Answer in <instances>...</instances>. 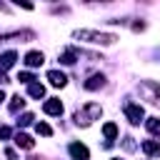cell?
<instances>
[{"instance_id":"ba28073f","label":"cell","mask_w":160,"mask_h":160,"mask_svg":"<svg viewBox=\"0 0 160 160\" xmlns=\"http://www.w3.org/2000/svg\"><path fill=\"white\" fill-rule=\"evenodd\" d=\"M82 85H85V90H98V88L105 85V75H102V72H95V75H90Z\"/></svg>"},{"instance_id":"ffe728a7","label":"cell","mask_w":160,"mask_h":160,"mask_svg":"<svg viewBox=\"0 0 160 160\" xmlns=\"http://www.w3.org/2000/svg\"><path fill=\"white\" fill-rule=\"evenodd\" d=\"M32 120H35V118H32V112H25V115H22V118L18 120V125H30Z\"/></svg>"},{"instance_id":"7c38bea8","label":"cell","mask_w":160,"mask_h":160,"mask_svg":"<svg viewBox=\"0 0 160 160\" xmlns=\"http://www.w3.org/2000/svg\"><path fill=\"white\" fill-rule=\"evenodd\" d=\"M148 155H155V158H160V142L158 140H142V145H140Z\"/></svg>"},{"instance_id":"7402d4cb","label":"cell","mask_w":160,"mask_h":160,"mask_svg":"<svg viewBox=\"0 0 160 160\" xmlns=\"http://www.w3.org/2000/svg\"><path fill=\"white\" fill-rule=\"evenodd\" d=\"M5 155H8V160H18V152H15V150H10V148L5 150Z\"/></svg>"},{"instance_id":"8992f818","label":"cell","mask_w":160,"mask_h":160,"mask_svg":"<svg viewBox=\"0 0 160 160\" xmlns=\"http://www.w3.org/2000/svg\"><path fill=\"white\" fill-rule=\"evenodd\" d=\"M42 110H45L48 115H60V112H62V102H60V98H48L45 105H42Z\"/></svg>"},{"instance_id":"4fadbf2b","label":"cell","mask_w":160,"mask_h":160,"mask_svg":"<svg viewBox=\"0 0 160 160\" xmlns=\"http://www.w3.org/2000/svg\"><path fill=\"white\" fill-rule=\"evenodd\" d=\"M118 132H120V130H118V125H115V122H105V125H102V135L108 138V145L118 138Z\"/></svg>"},{"instance_id":"2e32d148","label":"cell","mask_w":160,"mask_h":160,"mask_svg":"<svg viewBox=\"0 0 160 160\" xmlns=\"http://www.w3.org/2000/svg\"><path fill=\"white\" fill-rule=\"evenodd\" d=\"M35 132L42 135V138H50V135H52V128H50L48 122H38V125H35Z\"/></svg>"},{"instance_id":"9a60e30c","label":"cell","mask_w":160,"mask_h":160,"mask_svg":"<svg viewBox=\"0 0 160 160\" xmlns=\"http://www.w3.org/2000/svg\"><path fill=\"white\" fill-rule=\"evenodd\" d=\"M145 128H148V132L160 135V118H148L145 120Z\"/></svg>"},{"instance_id":"9c48e42d","label":"cell","mask_w":160,"mask_h":160,"mask_svg":"<svg viewBox=\"0 0 160 160\" xmlns=\"http://www.w3.org/2000/svg\"><path fill=\"white\" fill-rule=\"evenodd\" d=\"M15 60H18V52H15V50L2 52V55H0V72H5L8 68H12V65H15Z\"/></svg>"},{"instance_id":"6da1fadb","label":"cell","mask_w":160,"mask_h":160,"mask_svg":"<svg viewBox=\"0 0 160 160\" xmlns=\"http://www.w3.org/2000/svg\"><path fill=\"white\" fill-rule=\"evenodd\" d=\"M72 38L92 42V45H112L118 40V35H112V32H98V30H75Z\"/></svg>"},{"instance_id":"7a4b0ae2","label":"cell","mask_w":160,"mask_h":160,"mask_svg":"<svg viewBox=\"0 0 160 160\" xmlns=\"http://www.w3.org/2000/svg\"><path fill=\"white\" fill-rule=\"evenodd\" d=\"M100 115H102V108L98 105V102H85L78 112H75V122L78 125H90L92 120H100Z\"/></svg>"},{"instance_id":"e0dca14e","label":"cell","mask_w":160,"mask_h":160,"mask_svg":"<svg viewBox=\"0 0 160 160\" xmlns=\"http://www.w3.org/2000/svg\"><path fill=\"white\" fill-rule=\"evenodd\" d=\"M60 62H62V65H72V62H75V50H72V48L65 50V52L60 55Z\"/></svg>"},{"instance_id":"5bb4252c","label":"cell","mask_w":160,"mask_h":160,"mask_svg":"<svg viewBox=\"0 0 160 160\" xmlns=\"http://www.w3.org/2000/svg\"><path fill=\"white\" fill-rule=\"evenodd\" d=\"M28 95H30V98H42V95H45V85H40V82L28 85Z\"/></svg>"},{"instance_id":"30bf717a","label":"cell","mask_w":160,"mask_h":160,"mask_svg":"<svg viewBox=\"0 0 160 160\" xmlns=\"http://www.w3.org/2000/svg\"><path fill=\"white\" fill-rule=\"evenodd\" d=\"M42 60H45V55L38 52V50H30V52L25 55V65H28V68H38V65H42Z\"/></svg>"},{"instance_id":"d6986e66","label":"cell","mask_w":160,"mask_h":160,"mask_svg":"<svg viewBox=\"0 0 160 160\" xmlns=\"http://www.w3.org/2000/svg\"><path fill=\"white\" fill-rule=\"evenodd\" d=\"M18 80H20V82H25V85H32V80H35V78H32V72H20V75H18Z\"/></svg>"},{"instance_id":"8fae6325","label":"cell","mask_w":160,"mask_h":160,"mask_svg":"<svg viewBox=\"0 0 160 160\" xmlns=\"http://www.w3.org/2000/svg\"><path fill=\"white\" fill-rule=\"evenodd\" d=\"M15 145H18V148H22V150H32L35 140H32L30 135H25V132H18V135H15Z\"/></svg>"},{"instance_id":"603a6c76","label":"cell","mask_w":160,"mask_h":160,"mask_svg":"<svg viewBox=\"0 0 160 160\" xmlns=\"http://www.w3.org/2000/svg\"><path fill=\"white\" fill-rule=\"evenodd\" d=\"M2 82H10V80H8V75H5V72H0V85H2Z\"/></svg>"},{"instance_id":"3957f363","label":"cell","mask_w":160,"mask_h":160,"mask_svg":"<svg viewBox=\"0 0 160 160\" xmlns=\"http://www.w3.org/2000/svg\"><path fill=\"white\" fill-rule=\"evenodd\" d=\"M138 90H140V95H142L145 100H150L152 105H160V82H155V80H142Z\"/></svg>"},{"instance_id":"44dd1931","label":"cell","mask_w":160,"mask_h":160,"mask_svg":"<svg viewBox=\"0 0 160 160\" xmlns=\"http://www.w3.org/2000/svg\"><path fill=\"white\" fill-rule=\"evenodd\" d=\"M10 135H12V130H10L8 125H0V140H8Z\"/></svg>"},{"instance_id":"d4e9b609","label":"cell","mask_w":160,"mask_h":160,"mask_svg":"<svg viewBox=\"0 0 160 160\" xmlns=\"http://www.w3.org/2000/svg\"><path fill=\"white\" fill-rule=\"evenodd\" d=\"M112 160H120V158H112Z\"/></svg>"},{"instance_id":"52a82bcc","label":"cell","mask_w":160,"mask_h":160,"mask_svg":"<svg viewBox=\"0 0 160 160\" xmlns=\"http://www.w3.org/2000/svg\"><path fill=\"white\" fill-rule=\"evenodd\" d=\"M48 80H50V85H55V88H62L65 82H68V75L65 72H60V70H48V75H45Z\"/></svg>"},{"instance_id":"cb8c5ba5","label":"cell","mask_w":160,"mask_h":160,"mask_svg":"<svg viewBox=\"0 0 160 160\" xmlns=\"http://www.w3.org/2000/svg\"><path fill=\"white\" fill-rule=\"evenodd\" d=\"M2 100H5V92H2V90H0V102H2Z\"/></svg>"},{"instance_id":"277c9868","label":"cell","mask_w":160,"mask_h":160,"mask_svg":"<svg viewBox=\"0 0 160 160\" xmlns=\"http://www.w3.org/2000/svg\"><path fill=\"white\" fill-rule=\"evenodd\" d=\"M122 110H125V115H128V120H130L132 125H140V122L145 120V110H142V105L125 102V105H122Z\"/></svg>"},{"instance_id":"ac0fdd59","label":"cell","mask_w":160,"mask_h":160,"mask_svg":"<svg viewBox=\"0 0 160 160\" xmlns=\"http://www.w3.org/2000/svg\"><path fill=\"white\" fill-rule=\"evenodd\" d=\"M22 108H25V100H22L20 95H15L12 102H10V112H18V110H22Z\"/></svg>"},{"instance_id":"5b68a950","label":"cell","mask_w":160,"mask_h":160,"mask_svg":"<svg viewBox=\"0 0 160 160\" xmlns=\"http://www.w3.org/2000/svg\"><path fill=\"white\" fill-rule=\"evenodd\" d=\"M68 150H70L72 160H88V158H90V152H88V148H85L82 142H70Z\"/></svg>"}]
</instances>
